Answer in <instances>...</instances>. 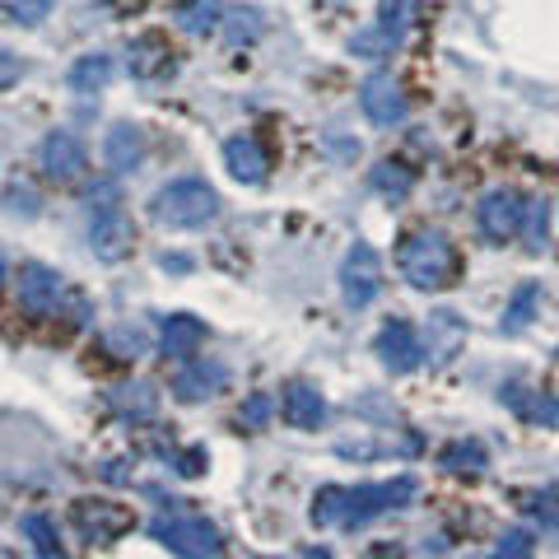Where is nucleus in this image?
Segmentation results:
<instances>
[{
  "mask_svg": "<svg viewBox=\"0 0 559 559\" xmlns=\"http://www.w3.org/2000/svg\"><path fill=\"white\" fill-rule=\"evenodd\" d=\"M24 536H28V546H33V555H61V536H57V522H51L47 513H28L24 522Z\"/></svg>",
  "mask_w": 559,
  "mask_h": 559,
  "instance_id": "cd10ccee",
  "label": "nucleus"
},
{
  "mask_svg": "<svg viewBox=\"0 0 559 559\" xmlns=\"http://www.w3.org/2000/svg\"><path fill=\"white\" fill-rule=\"evenodd\" d=\"M178 471H182V476H201V471H205V452H201V448L182 452V457H178Z\"/></svg>",
  "mask_w": 559,
  "mask_h": 559,
  "instance_id": "e433bc0d",
  "label": "nucleus"
},
{
  "mask_svg": "<svg viewBox=\"0 0 559 559\" xmlns=\"http://www.w3.org/2000/svg\"><path fill=\"white\" fill-rule=\"evenodd\" d=\"M103 159H108L112 173L140 168V159H145V135H140V127H131V121H117V127L108 131V140H103Z\"/></svg>",
  "mask_w": 559,
  "mask_h": 559,
  "instance_id": "aec40b11",
  "label": "nucleus"
},
{
  "mask_svg": "<svg viewBox=\"0 0 559 559\" xmlns=\"http://www.w3.org/2000/svg\"><path fill=\"white\" fill-rule=\"evenodd\" d=\"M532 532L527 527H513V532H503L499 536V546H495V555H509V559H522V555H532Z\"/></svg>",
  "mask_w": 559,
  "mask_h": 559,
  "instance_id": "7c9ffc66",
  "label": "nucleus"
},
{
  "mask_svg": "<svg viewBox=\"0 0 559 559\" xmlns=\"http://www.w3.org/2000/svg\"><path fill=\"white\" fill-rule=\"evenodd\" d=\"M396 266L406 275L411 289H443L452 271H457V257H452V242L439 229H415L401 238V252H396Z\"/></svg>",
  "mask_w": 559,
  "mask_h": 559,
  "instance_id": "f03ea898",
  "label": "nucleus"
},
{
  "mask_svg": "<svg viewBox=\"0 0 559 559\" xmlns=\"http://www.w3.org/2000/svg\"><path fill=\"white\" fill-rule=\"evenodd\" d=\"M131 242H135V224H131L127 210H117V205L98 210L94 224H90V252L112 266V261L131 257Z\"/></svg>",
  "mask_w": 559,
  "mask_h": 559,
  "instance_id": "6e6552de",
  "label": "nucleus"
},
{
  "mask_svg": "<svg viewBox=\"0 0 559 559\" xmlns=\"http://www.w3.org/2000/svg\"><path fill=\"white\" fill-rule=\"evenodd\" d=\"M43 173H47V178L51 182H80L84 178V168H90V164H84V145H80V140L75 135H70V131H51L47 140H43Z\"/></svg>",
  "mask_w": 559,
  "mask_h": 559,
  "instance_id": "f8f14e48",
  "label": "nucleus"
},
{
  "mask_svg": "<svg viewBox=\"0 0 559 559\" xmlns=\"http://www.w3.org/2000/svg\"><path fill=\"white\" fill-rule=\"evenodd\" d=\"M61 275L51 266H38V261H28L20 271V304L33 312V318H47V312H57L61 304Z\"/></svg>",
  "mask_w": 559,
  "mask_h": 559,
  "instance_id": "4468645a",
  "label": "nucleus"
},
{
  "mask_svg": "<svg viewBox=\"0 0 559 559\" xmlns=\"http://www.w3.org/2000/svg\"><path fill=\"white\" fill-rule=\"evenodd\" d=\"M373 355L382 359V369L415 373L419 364H425V341L415 336L411 322H388V326L378 331V341H373Z\"/></svg>",
  "mask_w": 559,
  "mask_h": 559,
  "instance_id": "1a4fd4ad",
  "label": "nucleus"
},
{
  "mask_svg": "<svg viewBox=\"0 0 559 559\" xmlns=\"http://www.w3.org/2000/svg\"><path fill=\"white\" fill-rule=\"evenodd\" d=\"M215 215H219V197L201 178H178L154 191V219L168 224V229H201Z\"/></svg>",
  "mask_w": 559,
  "mask_h": 559,
  "instance_id": "20e7f679",
  "label": "nucleus"
},
{
  "mask_svg": "<svg viewBox=\"0 0 559 559\" xmlns=\"http://www.w3.org/2000/svg\"><path fill=\"white\" fill-rule=\"evenodd\" d=\"M108 80H112V61L103 51H90V57H80L70 66V90L75 94H98V90H108Z\"/></svg>",
  "mask_w": 559,
  "mask_h": 559,
  "instance_id": "b1692460",
  "label": "nucleus"
},
{
  "mask_svg": "<svg viewBox=\"0 0 559 559\" xmlns=\"http://www.w3.org/2000/svg\"><path fill=\"white\" fill-rule=\"evenodd\" d=\"M462 345H466V326H462L457 312L452 308L429 312V322H425V359L429 364H448Z\"/></svg>",
  "mask_w": 559,
  "mask_h": 559,
  "instance_id": "2eb2a0df",
  "label": "nucleus"
},
{
  "mask_svg": "<svg viewBox=\"0 0 559 559\" xmlns=\"http://www.w3.org/2000/svg\"><path fill=\"white\" fill-rule=\"evenodd\" d=\"M224 382H229V369L215 359H191L187 369L173 378V396L182 401V406H197V401H210L215 392H224Z\"/></svg>",
  "mask_w": 559,
  "mask_h": 559,
  "instance_id": "ddd939ff",
  "label": "nucleus"
},
{
  "mask_svg": "<svg viewBox=\"0 0 559 559\" xmlns=\"http://www.w3.org/2000/svg\"><path fill=\"white\" fill-rule=\"evenodd\" d=\"M0 275H5V271H0Z\"/></svg>",
  "mask_w": 559,
  "mask_h": 559,
  "instance_id": "58836bf2",
  "label": "nucleus"
},
{
  "mask_svg": "<svg viewBox=\"0 0 559 559\" xmlns=\"http://www.w3.org/2000/svg\"><path fill=\"white\" fill-rule=\"evenodd\" d=\"M522 215H527V201H522L513 187L485 191V197H480V210H476L480 234H485L489 242H509V238H518V234H522Z\"/></svg>",
  "mask_w": 559,
  "mask_h": 559,
  "instance_id": "0eeeda50",
  "label": "nucleus"
},
{
  "mask_svg": "<svg viewBox=\"0 0 559 559\" xmlns=\"http://www.w3.org/2000/svg\"><path fill=\"white\" fill-rule=\"evenodd\" d=\"M117 10H145V0H112Z\"/></svg>",
  "mask_w": 559,
  "mask_h": 559,
  "instance_id": "4c0bfd02",
  "label": "nucleus"
},
{
  "mask_svg": "<svg viewBox=\"0 0 559 559\" xmlns=\"http://www.w3.org/2000/svg\"><path fill=\"white\" fill-rule=\"evenodd\" d=\"M127 70L135 80H159V75H168V70H173V47L159 38V33H145V38L131 43Z\"/></svg>",
  "mask_w": 559,
  "mask_h": 559,
  "instance_id": "6ab92c4d",
  "label": "nucleus"
},
{
  "mask_svg": "<svg viewBox=\"0 0 559 559\" xmlns=\"http://www.w3.org/2000/svg\"><path fill=\"white\" fill-rule=\"evenodd\" d=\"M51 5H57V0H0V10H5L10 24H20V28H38L51 14Z\"/></svg>",
  "mask_w": 559,
  "mask_h": 559,
  "instance_id": "c85d7f7f",
  "label": "nucleus"
},
{
  "mask_svg": "<svg viewBox=\"0 0 559 559\" xmlns=\"http://www.w3.org/2000/svg\"><path fill=\"white\" fill-rule=\"evenodd\" d=\"M527 419H536V425L555 429V425H559V401H555L550 392H536V401L527 406Z\"/></svg>",
  "mask_w": 559,
  "mask_h": 559,
  "instance_id": "2f4dec72",
  "label": "nucleus"
},
{
  "mask_svg": "<svg viewBox=\"0 0 559 559\" xmlns=\"http://www.w3.org/2000/svg\"><path fill=\"white\" fill-rule=\"evenodd\" d=\"M546 229H550V205H546V201H527V215H522V234H527V248H532V252L546 248Z\"/></svg>",
  "mask_w": 559,
  "mask_h": 559,
  "instance_id": "c756f323",
  "label": "nucleus"
},
{
  "mask_svg": "<svg viewBox=\"0 0 559 559\" xmlns=\"http://www.w3.org/2000/svg\"><path fill=\"white\" fill-rule=\"evenodd\" d=\"M369 187L378 191L382 201H392V205H401L415 191V173L411 168H401V164H392V159H382L373 173H369Z\"/></svg>",
  "mask_w": 559,
  "mask_h": 559,
  "instance_id": "412c9836",
  "label": "nucleus"
},
{
  "mask_svg": "<svg viewBox=\"0 0 559 559\" xmlns=\"http://www.w3.org/2000/svg\"><path fill=\"white\" fill-rule=\"evenodd\" d=\"M532 513L546 522V527H559V489H546V495L532 499Z\"/></svg>",
  "mask_w": 559,
  "mask_h": 559,
  "instance_id": "473e14b6",
  "label": "nucleus"
},
{
  "mask_svg": "<svg viewBox=\"0 0 559 559\" xmlns=\"http://www.w3.org/2000/svg\"><path fill=\"white\" fill-rule=\"evenodd\" d=\"M536 299H540V285H536V280H527V285H518V289H513L509 308H503V322H499L503 336H518V331L532 322V308H536Z\"/></svg>",
  "mask_w": 559,
  "mask_h": 559,
  "instance_id": "a878e982",
  "label": "nucleus"
},
{
  "mask_svg": "<svg viewBox=\"0 0 559 559\" xmlns=\"http://www.w3.org/2000/svg\"><path fill=\"white\" fill-rule=\"evenodd\" d=\"M20 75H24V61L14 57V51L0 47V90H10V84H20Z\"/></svg>",
  "mask_w": 559,
  "mask_h": 559,
  "instance_id": "c9c22d12",
  "label": "nucleus"
},
{
  "mask_svg": "<svg viewBox=\"0 0 559 559\" xmlns=\"http://www.w3.org/2000/svg\"><path fill=\"white\" fill-rule=\"evenodd\" d=\"M150 536L159 540L164 550L187 555V559H215L224 550L219 527L205 522L201 513H191V509H168L159 518H150Z\"/></svg>",
  "mask_w": 559,
  "mask_h": 559,
  "instance_id": "7ed1b4c3",
  "label": "nucleus"
},
{
  "mask_svg": "<svg viewBox=\"0 0 559 559\" xmlns=\"http://www.w3.org/2000/svg\"><path fill=\"white\" fill-rule=\"evenodd\" d=\"M238 419H242V425H252V429H261V425L271 419V396H261V392H257V396L248 401V406H242V415H238Z\"/></svg>",
  "mask_w": 559,
  "mask_h": 559,
  "instance_id": "f704fd0d",
  "label": "nucleus"
},
{
  "mask_svg": "<svg viewBox=\"0 0 559 559\" xmlns=\"http://www.w3.org/2000/svg\"><path fill=\"white\" fill-rule=\"evenodd\" d=\"M382 294V257L369 248V242H355L341 261V299L345 308H369Z\"/></svg>",
  "mask_w": 559,
  "mask_h": 559,
  "instance_id": "39448f33",
  "label": "nucleus"
},
{
  "mask_svg": "<svg viewBox=\"0 0 559 559\" xmlns=\"http://www.w3.org/2000/svg\"><path fill=\"white\" fill-rule=\"evenodd\" d=\"M75 527L90 536V546H112V540L131 527V513L121 509V503L80 499V503H75Z\"/></svg>",
  "mask_w": 559,
  "mask_h": 559,
  "instance_id": "9b49d317",
  "label": "nucleus"
},
{
  "mask_svg": "<svg viewBox=\"0 0 559 559\" xmlns=\"http://www.w3.org/2000/svg\"><path fill=\"white\" fill-rule=\"evenodd\" d=\"M201 345H205V322L201 318H191V312H173V318H164L159 349L168 359H191Z\"/></svg>",
  "mask_w": 559,
  "mask_h": 559,
  "instance_id": "a211bd4d",
  "label": "nucleus"
},
{
  "mask_svg": "<svg viewBox=\"0 0 559 559\" xmlns=\"http://www.w3.org/2000/svg\"><path fill=\"white\" fill-rule=\"evenodd\" d=\"M219 24H224L219 0H182L178 5V28L191 33V38H201V33H219Z\"/></svg>",
  "mask_w": 559,
  "mask_h": 559,
  "instance_id": "4be33fe9",
  "label": "nucleus"
},
{
  "mask_svg": "<svg viewBox=\"0 0 559 559\" xmlns=\"http://www.w3.org/2000/svg\"><path fill=\"white\" fill-rule=\"evenodd\" d=\"M108 345L117 349V359H135L140 349H145V341H140V331H112Z\"/></svg>",
  "mask_w": 559,
  "mask_h": 559,
  "instance_id": "72a5a7b5",
  "label": "nucleus"
},
{
  "mask_svg": "<svg viewBox=\"0 0 559 559\" xmlns=\"http://www.w3.org/2000/svg\"><path fill=\"white\" fill-rule=\"evenodd\" d=\"M219 33H224V43H229V47H248V43H257V38H261V14H257L252 5L224 10Z\"/></svg>",
  "mask_w": 559,
  "mask_h": 559,
  "instance_id": "393cba45",
  "label": "nucleus"
},
{
  "mask_svg": "<svg viewBox=\"0 0 559 559\" xmlns=\"http://www.w3.org/2000/svg\"><path fill=\"white\" fill-rule=\"evenodd\" d=\"M280 415H285L294 429H322L326 425V401L312 382H289L285 396H280Z\"/></svg>",
  "mask_w": 559,
  "mask_h": 559,
  "instance_id": "dca6fc26",
  "label": "nucleus"
},
{
  "mask_svg": "<svg viewBox=\"0 0 559 559\" xmlns=\"http://www.w3.org/2000/svg\"><path fill=\"white\" fill-rule=\"evenodd\" d=\"M415 489H419L415 476H396L382 485H322L318 499H312V522L318 527H341V532L369 527L373 518L406 509L415 499Z\"/></svg>",
  "mask_w": 559,
  "mask_h": 559,
  "instance_id": "f257e3e1",
  "label": "nucleus"
},
{
  "mask_svg": "<svg viewBox=\"0 0 559 559\" xmlns=\"http://www.w3.org/2000/svg\"><path fill=\"white\" fill-rule=\"evenodd\" d=\"M108 401H112V411L127 415V419H154V411H159V396H154V388H145V382H127V388H112Z\"/></svg>",
  "mask_w": 559,
  "mask_h": 559,
  "instance_id": "5701e85b",
  "label": "nucleus"
},
{
  "mask_svg": "<svg viewBox=\"0 0 559 559\" xmlns=\"http://www.w3.org/2000/svg\"><path fill=\"white\" fill-rule=\"evenodd\" d=\"M224 164H229L234 178L248 182V187L266 182V168H271V159H266V150H261L257 135H234V140H224Z\"/></svg>",
  "mask_w": 559,
  "mask_h": 559,
  "instance_id": "f3484780",
  "label": "nucleus"
},
{
  "mask_svg": "<svg viewBox=\"0 0 559 559\" xmlns=\"http://www.w3.org/2000/svg\"><path fill=\"white\" fill-rule=\"evenodd\" d=\"M359 108L373 127H396V121H406V94H401V84L392 75L373 70V75L359 84Z\"/></svg>",
  "mask_w": 559,
  "mask_h": 559,
  "instance_id": "9d476101",
  "label": "nucleus"
},
{
  "mask_svg": "<svg viewBox=\"0 0 559 559\" xmlns=\"http://www.w3.org/2000/svg\"><path fill=\"white\" fill-rule=\"evenodd\" d=\"M439 462H443L448 471H457V476H480V471L489 466V457H485V448H480L476 439H457V443H448Z\"/></svg>",
  "mask_w": 559,
  "mask_h": 559,
  "instance_id": "bb28decb",
  "label": "nucleus"
},
{
  "mask_svg": "<svg viewBox=\"0 0 559 559\" xmlns=\"http://www.w3.org/2000/svg\"><path fill=\"white\" fill-rule=\"evenodd\" d=\"M415 10H419V0H382L378 5V28L359 33V38L349 43V51H355V57H382V51H392L401 38H406Z\"/></svg>",
  "mask_w": 559,
  "mask_h": 559,
  "instance_id": "423d86ee",
  "label": "nucleus"
}]
</instances>
